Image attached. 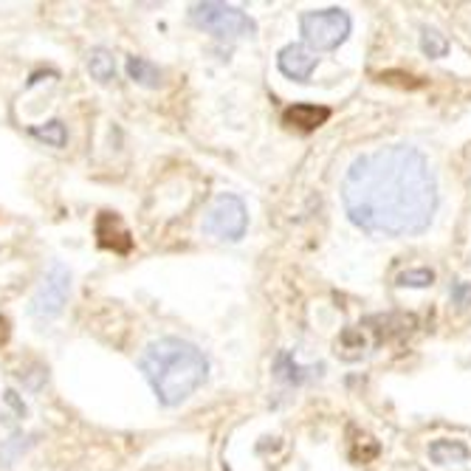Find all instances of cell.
Wrapping results in <instances>:
<instances>
[{
  "mask_svg": "<svg viewBox=\"0 0 471 471\" xmlns=\"http://www.w3.org/2000/svg\"><path fill=\"white\" fill-rule=\"evenodd\" d=\"M342 198L359 229L389 238H415L432 223L438 184L421 150L392 144L359 155L350 164Z\"/></svg>",
  "mask_w": 471,
  "mask_h": 471,
  "instance_id": "obj_1",
  "label": "cell"
},
{
  "mask_svg": "<svg viewBox=\"0 0 471 471\" xmlns=\"http://www.w3.org/2000/svg\"><path fill=\"white\" fill-rule=\"evenodd\" d=\"M139 367L155 398L164 406H179L198 389L209 376V362L192 342L164 336L147 345Z\"/></svg>",
  "mask_w": 471,
  "mask_h": 471,
  "instance_id": "obj_2",
  "label": "cell"
},
{
  "mask_svg": "<svg viewBox=\"0 0 471 471\" xmlns=\"http://www.w3.org/2000/svg\"><path fill=\"white\" fill-rule=\"evenodd\" d=\"M189 21L192 26H198L204 31H209L218 40H243V37H251L257 31L251 17L229 4H218V0H206V4H195L189 9Z\"/></svg>",
  "mask_w": 471,
  "mask_h": 471,
  "instance_id": "obj_3",
  "label": "cell"
},
{
  "mask_svg": "<svg viewBox=\"0 0 471 471\" xmlns=\"http://www.w3.org/2000/svg\"><path fill=\"white\" fill-rule=\"evenodd\" d=\"M300 29H302V37L310 48L333 51L347 40L353 21L342 9H319V12H305L300 17Z\"/></svg>",
  "mask_w": 471,
  "mask_h": 471,
  "instance_id": "obj_4",
  "label": "cell"
},
{
  "mask_svg": "<svg viewBox=\"0 0 471 471\" xmlns=\"http://www.w3.org/2000/svg\"><path fill=\"white\" fill-rule=\"evenodd\" d=\"M68 293H71V271L60 260H54V263H48L40 285H37V291H34L29 313L34 319L60 317L65 302H68Z\"/></svg>",
  "mask_w": 471,
  "mask_h": 471,
  "instance_id": "obj_5",
  "label": "cell"
},
{
  "mask_svg": "<svg viewBox=\"0 0 471 471\" xmlns=\"http://www.w3.org/2000/svg\"><path fill=\"white\" fill-rule=\"evenodd\" d=\"M249 226L246 204L238 195H221L204 218V231L218 240H240Z\"/></svg>",
  "mask_w": 471,
  "mask_h": 471,
  "instance_id": "obj_6",
  "label": "cell"
},
{
  "mask_svg": "<svg viewBox=\"0 0 471 471\" xmlns=\"http://www.w3.org/2000/svg\"><path fill=\"white\" fill-rule=\"evenodd\" d=\"M317 57H313V51H308L302 43H291L280 51L277 57V68L288 76V80L293 83H308L310 74L317 71Z\"/></svg>",
  "mask_w": 471,
  "mask_h": 471,
  "instance_id": "obj_7",
  "label": "cell"
},
{
  "mask_svg": "<svg viewBox=\"0 0 471 471\" xmlns=\"http://www.w3.org/2000/svg\"><path fill=\"white\" fill-rule=\"evenodd\" d=\"M327 119H330V110L327 108H322V105H305V102L293 105V108H288L283 113V122L288 127H297V130H317Z\"/></svg>",
  "mask_w": 471,
  "mask_h": 471,
  "instance_id": "obj_8",
  "label": "cell"
},
{
  "mask_svg": "<svg viewBox=\"0 0 471 471\" xmlns=\"http://www.w3.org/2000/svg\"><path fill=\"white\" fill-rule=\"evenodd\" d=\"M88 71L96 83H113L116 80V60L108 48H93L88 51Z\"/></svg>",
  "mask_w": 471,
  "mask_h": 471,
  "instance_id": "obj_9",
  "label": "cell"
},
{
  "mask_svg": "<svg viewBox=\"0 0 471 471\" xmlns=\"http://www.w3.org/2000/svg\"><path fill=\"white\" fill-rule=\"evenodd\" d=\"M127 76L133 83H139L144 88H159L161 85V71L159 65H153L144 57H130L127 60Z\"/></svg>",
  "mask_w": 471,
  "mask_h": 471,
  "instance_id": "obj_10",
  "label": "cell"
},
{
  "mask_svg": "<svg viewBox=\"0 0 471 471\" xmlns=\"http://www.w3.org/2000/svg\"><path fill=\"white\" fill-rule=\"evenodd\" d=\"M429 458L438 466H449V463H463L468 460V449L460 440H435L429 446Z\"/></svg>",
  "mask_w": 471,
  "mask_h": 471,
  "instance_id": "obj_11",
  "label": "cell"
},
{
  "mask_svg": "<svg viewBox=\"0 0 471 471\" xmlns=\"http://www.w3.org/2000/svg\"><path fill=\"white\" fill-rule=\"evenodd\" d=\"M29 133L34 135V139H40V142H46L51 147H65L68 144V130H65V125L60 119H51L46 125H34Z\"/></svg>",
  "mask_w": 471,
  "mask_h": 471,
  "instance_id": "obj_12",
  "label": "cell"
},
{
  "mask_svg": "<svg viewBox=\"0 0 471 471\" xmlns=\"http://www.w3.org/2000/svg\"><path fill=\"white\" fill-rule=\"evenodd\" d=\"M274 372H277V376L288 384H302L310 370H302L297 362L291 359V353H280L277 362H274Z\"/></svg>",
  "mask_w": 471,
  "mask_h": 471,
  "instance_id": "obj_13",
  "label": "cell"
},
{
  "mask_svg": "<svg viewBox=\"0 0 471 471\" xmlns=\"http://www.w3.org/2000/svg\"><path fill=\"white\" fill-rule=\"evenodd\" d=\"M31 446V440L29 438H23V435H14V438H9L4 446H0V463L4 466H12L17 458L23 455V451Z\"/></svg>",
  "mask_w": 471,
  "mask_h": 471,
  "instance_id": "obj_14",
  "label": "cell"
},
{
  "mask_svg": "<svg viewBox=\"0 0 471 471\" xmlns=\"http://www.w3.org/2000/svg\"><path fill=\"white\" fill-rule=\"evenodd\" d=\"M421 48L423 54L429 57H443L449 51V43H446V37L440 31H432V29H423L421 34Z\"/></svg>",
  "mask_w": 471,
  "mask_h": 471,
  "instance_id": "obj_15",
  "label": "cell"
},
{
  "mask_svg": "<svg viewBox=\"0 0 471 471\" xmlns=\"http://www.w3.org/2000/svg\"><path fill=\"white\" fill-rule=\"evenodd\" d=\"M435 280V274L429 268H415V271H404L398 274V285H409V288H426Z\"/></svg>",
  "mask_w": 471,
  "mask_h": 471,
  "instance_id": "obj_16",
  "label": "cell"
},
{
  "mask_svg": "<svg viewBox=\"0 0 471 471\" xmlns=\"http://www.w3.org/2000/svg\"><path fill=\"white\" fill-rule=\"evenodd\" d=\"M451 300H455L458 305H468L471 302V283H458L455 288H451Z\"/></svg>",
  "mask_w": 471,
  "mask_h": 471,
  "instance_id": "obj_17",
  "label": "cell"
},
{
  "mask_svg": "<svg viewBox=\"0 0 471 471\" xmlns=\"http://www.w3.org/2000/svg\"><path fill=\"white\" fill-rule=\"evenodd\" d=\"M6 401H9V404L17 409V415H21V418L26 415V404H23L21 398H17V392H14V389H9V392H6Z\"/></svg>",
  "mask_w": 471,
  "mask_h": 471,
  "instance_id": "obj_18",
  "label": "cell"
}]
</instances>
